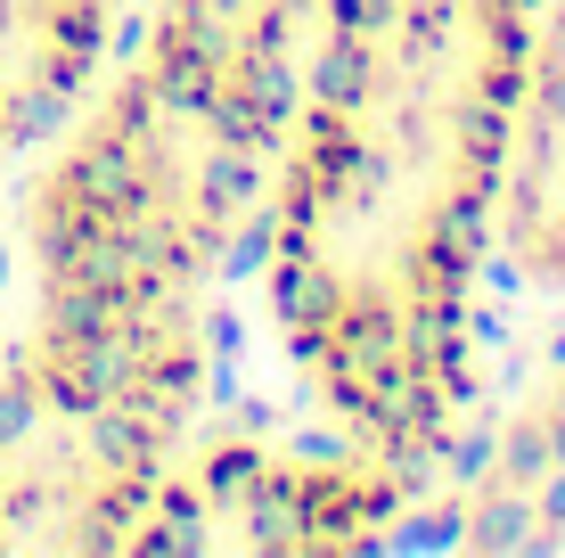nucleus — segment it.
<instances>
[{
	"label": "nucleus",
	"mask_w": 565,
	"mask_h": 558,
	"mask_svg": "<svg viewBox=\"0 0 565 558\" xmlns=\"http://www.w3.org/2000/svg\"><path fill=\"white\" fill-rule=\"evenodd\" d=\"M287 91L148 25L50 131L25 189L33 313L0 370V550H164Z\"/></svg>",
	"instance_id": "obj_1"
},
{
	"label": "nucleus",
	"mask_w": 565,
	"mask_h": 558,
	"mask_svg": "<svg viewBox=\"0 0 565 558\" xmlns=\"http://www.w3.org/2000/svg\"><path fill=\"white\" fill-rule=\"evenodd\" d=\"M533 0H320L263 189V296L328 428L443 468L476 387Z\"/></svg>",
	"instance_id": "obj_2"
},
{
	"label": "nucleus",
	"mask_w": 565,
	"mask_h": 558,
	"mask_svg": "<svg viewBox=\"0 0 565 558\" xmlns=\"http://www.w3.org/2000/svg\"><path fill=\"white\" fill-rule=\"evenodd\" d=\"M411 476L394 460L337 435L328 452L303 444H205L181 460L172 485V543H238V550H369L394 534Z\"/></svg>",
	"instance_id": "obj_3"
},
{
	"label": "nucleus",
	"mask_w": 565,
	"mask_h": 558,
	"mask_svg": "<svg viewBox=\"0 0 565 558\" xmlns=\"http://www.w3.org/2000/svg\"><path fill=\"white\" fill-rule=\"evenodd\" d=\"M492 255H509V272L533 287H565V0H533Z\"/></svg>",
	"instance_id": "obj_4"
},
{
	"label": "nucleus",
	"mask_w": 565,
	"mask_h": 558,
	"mask_svg": "<svg viewBox=\"0 0 565 558\" xmlns=\"http://www.w3.org/2000/svg\"><path fill=\"white\" fill-rule=\"evenodd\" d=\"M124 9L131 0H0V157L42 148L90 99Z\"/></svg>",
	"instance_id": "obj_5"
},
{
	"label": "nucleus",
	"mask_w": 565,
	"mask_h": 558,
	"mask_svg": "<svg viewBox=\"0 0 565 558\" xmlns=\"http://www.w3.org/2000/svg\"><path fill=\"white\" fill-rule=\"evenodd\" d=\"M296 25L303 0H156V33L255 83H296Z\"/></svg>",
	"instance_id": "obj_6"
},
{
	"label": "nucleus",
	"mask_w": 565,
	"mask_h": 558,
	"mask_svg": "<svg viewBox=\"0 0 565 558\" xmlns=\"http://www.w3.org/2000/svg\"><path fill=\"white\" fill-rule=\"evenodd\" d=\"M533 493H565V370L550 378V402L516 428V444H500V476H492V502H483V526L492 517H524Z\"/></svg>",
	"instance_id": "obj_7"
}]
</instances>
